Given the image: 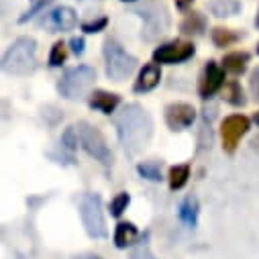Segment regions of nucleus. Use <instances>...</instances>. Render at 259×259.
Returning <instances> with one entry per match:
<instances>
[{
  "mask_svg": "<svg viewBox=\"0 0 259 259\" xmlns=\"http://www.w3.org/2000/svg\"><path fill=\"white\" fill-rule=\"evenodd\" d=\"M114 128L126 155H139L147 149L153 137V118L139 104H126L114 114Z\"/></svg>",
  "mask_w": 259,
  "mask_h": 259,
  "instance_id": "1",
  "label": "nucleus"
},
{
  "mask_svg": "<svg viewBox=\"0 0 259 259\" xmlns=\"http://www.w3.org/2000/svg\"><path fill=\"white\" fill-rule=\"evenodd\" d=\"M37 66V41L19 37L3 57V72L7 76H29Z\"/></svg>",
  "mask_w": 259,
  "mask_h": 259,
  "instance_id": "2",
  "label": "nucleus"
},
{
  "mask_svg": "<svg viewBox=\"0 0 259 259\" xmlns=\"http://www.w3.org/2000/svg\"><path fill=\"white\" fill-rule=\"evenodd\" d=\"M104 61H106V76L114 82L126 80L137 68V59L128 53L116 39H106L104 41Z\"/></svg>",
  "mask_w": 259,
  "mask_h": 259,
  "instance_id": "3",
  "label": "nucleus"
},
{
  "mask_svg": "<svg viewBox=\"0 0 259 259\" xmlns=\"http://www.w3.org/2000/svg\"><path fill=\"white\" fill-rule=\"evenodd\" d=\"M96 80V70L90 66H76L68 70L57 82V92L66 98V100H80L84 98L92 84Z\"/></svg>",
  "mask_w": 259,
  "mask_h": 259,
  "instance_id": "4",
  "label": "nucleus"
},
{
  "mask_svg": "<svg viewBox=\"0 0 259 259\" xmlns=\"http://www.w3.org/2000/svg\"><path fill=\"white\" fill-rule=\"evenodd\" d=\"M80 217L82 225L92 239H104L108 235L104 210H102V198L98 194H84L80 198Z\"/></svg>",
  "mask_w": 259,
  "mask_h": 259,
  "instance_id": "5",
  "label": "nucleus"
},
{
  "mask_svg": "<svg viewBox=\"0 0 259 259\" xmlns=\"http://www.w3.org/2000/svg\"><path fill=\"white\" fill-rule=\"evenodd\" d=\"M78 137H80V147L90 155V157H94L96 161H100L102 165H110L112 163V153H110V149H108V145H106V139H104V135L98 131L96 126H92L90 122H86V120H82V122H78Z\"/></svg>",
  "mask_w": 259,
  "mask_h": 259,
  "instance_id": "6",
  "label": "nucleus"
},
{
  "mask_svg": "<svg viewBox=\"0 0 259 259\" xmlns=\"http://www.w3.org/2000/svg\"><path fill=\"white\" fill-rule=\"evenodd\" d=\"M135 15H139L145 21V31H147V39H153L155 35H161L169 29V15L161 5L155 3H147L143 7L133 9Z\"/></svg>",
  "mask_w": 259,
  "mask_h": 259,
  "instance_id": "7",
  "label": "nucleus"
},
{
  "mask_svg": "<svg viewBox=\"0 0 259 259\" xmlns=\"http://www.w3.org/2000/svg\"><path fill=\"white\" fill-rule=\"evenodd\" d=\"M249 131V118L243 114H231L221 124V137H223V149L227 153H235L241 137Z\"/></svg>",
  "mask_w": 259,
  "mask_h": 259,
  "instance_id": "8",
  "label": "nucleus"
},
{
  "mask_svg": "<svg viewBox=\"0 0 259 259\" xmlns=\"http://www.w3.org/2000/svg\"><path fill=\"white\" fill-rule=\"evenodd\" d=\"M194 53H196V47L192 43L176 39V41L159 45L153 51V63H182L194 57Z\"/></svg>",
  "mask_w": 259,
  "mask_h": 259,
  "instance_id": "9",
  "label": "nucleus"
},
{
  "mask_svg": "<svg viewBox=\"0 0 259 259\" xmlns=\"http://www.w3.org/2000/svg\"><path fill=\"white\" fill-rule=\"evenodd\" d=\"M196 120V110L188 102H174L165 108V122L171 131H184Z\"/></svg>",
  "mask_w": 259,
  "mask_h": 259,
  "instance_id": "10",
  "label": "nucleus"
},
{
  "mask_svg": "<svg viewBox=\"0 0 259 259\" xmlns=\"http://www.w3.org/2000/svg\"><path fill=\"white\" fill-rule=\"evenodd\" d=\"M225 84V68H221L217 61H208L204 66V72H202V78H200V84H198V92L204 100L212 98Z\"/></svg>",
  "mask_w": 259,
  "mask_h": 259,
  "instance_id": "11",
  "label": "nucleus"
},
{
  "mask_svg": "<svg viewBox=\"0 0 259 259\" xmlns=\"http://www.w3.org/2000/svg\"><path fill=\"white\" fill-rule=\"evenodd\" d=\"M43 25L51 29V33H63V31H72L78 25V15L70 7H57L47 17L43 19Z\"/></svg>",
  "mask_w": 259,
  "mask_h": 259,
  "instance_id": "12",
  "label": "nucleus"
},
{
  "mask_svg": "<svg viewBox=\"0 0 259 259\" xmlns=\"http://www.w3.org/2000/svg\"><path fill=\"white\" fill-rule=\"evenodd\" d=\"M161 80V70H159V63H147L143 66V70L139 72V78L133 86V90L137 94H145V92H151Z\"/></svg>",
  "mask_w": 259,
  "mask_h": 259,
  "instance_id": "13",
  "label": "nucleus"
},
{
  "mask_svg": "<svg viewBox=\"0 0 259 259\" xmlns=\"http://www.w3.org/2000/svg\"><path fill=\"white\" fill-rule=\"evenodd\" d=\"M90 108L102 112V114H112L116 110V106L120 104V96L118 94H112V92H106V90H94L90 94Z\"/></svg>",
  "mask_w": 259,
  "mask_h": 259,
  "instance_id": "14",
  "label": "nucleus"
},
{
  "mask_svg": "<svg viewBox=\"0 0 259 259\" xmlns=\"http://www.w3.org/2000/svg\"><path fill=\"white\" fill-rule=\"evenodd\" d=\"M198 214H200V204L196 200V196H186L178 208V217L180 221L188 227V229H196L198 225Z\"/></svg>",
  "mask_w": 259,
  "mask_h": 259,
  "instance_id": "15",
  "label": "nucleus"
},
{
  "mask_svg": "<svg viewBox=\"0 0 259 259\" xmlns=\"http://www.w3.org/2000/svg\"><path fill=\"white\" fill-rule=\"evenodd\" d=\"M137 237H139L137 227H135L133 223H124V221H122V223L116 225L112 241H114V247H116V249H126V247H131V245L137 241Z\"/></svg>",
  "mask_w": 259,
  "mask_h": 259,
  "instance_id": "16",
  "label": "nucleus"
},
{
  "mask_svg": "<svg viewBox=\"0 0 259 259\" xmlns=\"http://www.w3.org/2000/svg\"><path fill=\"white\" fill-rule=\"evenodd\" d=\"M247 63H249V53H245V51H233L223 57V68L235 76H239L247 70Z\"/></svg>",
  "mask_w": 259,
  "mask_h": 259,
  "instance_id": "17",
  "label": "nucleus"
},
{
  "mask_svg": "<svg viewBox=\"0 0 259 259\" xmlns=\"http://www.w3.org/2000/svg\"><path fill=\"white\" fill-rule=\"evenodd\" d=\"M210 13L219 19L235 17L241 13V3L239 0H212L210 3Z\"/></svg>",
  "mask_w": 259,
  "mask_h": 259,
  "instance_id": "18",
  "label": "nucleus"
},
{
  "mask_svg": "<svg viewBox=\"0 0 259 259\" xmlns=\"http://www.w3.org/2000/svg\"><path fill=\"white\" fill-rule=\"evenodd\" d=\"M180 29H182V33H186V35H202V31L206 29V19H204L200 13H190V15L182 21Z\"/></svg>",
  "mask_w": 259,
  "mask_h": 259,
  "instance_id": "19",
  "label": "nucleus"
},
{
  "mask_svg": "<svg viewBox=\"0 0 259 259\" xmlns=\"http://www.w3.org/2000/svg\"><path fill=\"white\" fill-rule=\"evenodd\" d=\"M223 98H225L229 104H233V106H243V104L247 102V98H245V94H243V88H241V84H239L237 80H231V82L225 86Z\"/></svg>",
  "mask_w": 259,
  "mask_h": 259,
  "instance_id": "20",
  "label": "nucleus"
},
{
  "mask_svg": "<svg viewBox=\"0 0 259 259\" xmlns=\"http://www.w3.org/2000/svg\"><path fill=\"white\" fill-rule=\"evenodd\" d=\"M188 178H190V165H174L169 169V188L171 190L184 188Z\"/></svg>",
  "mask_w": 259,
  "mask_h": 259,
  "instance_id": "21",
  "label": "nucleus"
},
{
  "mask_svg": "<svg viewBox=\"0 0 259 259\" xmlns=\"http://www.w3.org/2000/svg\"><path fill=\"white\" fill-rule=\"evenodd\" d=\"M212 41H214L217 47H229V45H233V43L239 41V35H237L235 31H231V29L217 27V29L212 31Z\"/></svg>",
  "mask_w": 259,
  "mask_h": 259,
  "instance_id": "22",
  "label": "nucleus"
},
{
  "mask_svg": "<svg viewBox=\"0 0 259 259\" xmlns=\"http://www.w3.org/2000/svg\"><path fill=\"white\" fill-rule=\"evenodd\" d=\"M137 171L145 180H151V182H159L161 180V165L157 161H143V163L137 165Z\"/></svg>",
  "mask_w": 259,
  "mask_h": 259,
  "instance_id": "23",
  "label": "nucleus"
},
{
  "mask_svg": "<svg viewBox=\"0 0 259 259\" xmlns=\"http://www.w3.org/2000/svg\"><path fill=\"white\" fill-rule=\"evenodd\" d=\"M68 59V47L63 41H57L53 47H51V53H49V66L51 68H59L63 66Z\"/></svg>",
  "mask_w": 259,
  "mask_h": 259,
  "instance_id": "24",
  "label": "nucleus"
},
{
  "mask_svg": "<svg viewBox=\"0 0 259 259\" xmlns=\"http://www.w3.org/2000/svg\"><path fill=\"white\" fill-rule=\"evenodd\" d=\"M128 202H131V196H128L126 192H120V194H116V196H114V200L110 202V217L118 219V217H120V214L126 210Z\"/></svg>",
  "mask_w": 259,
  "mask_h": 259,
  "instance_id": "25",
  "label": "nucleus"
},
{
  "mask_svg": "<svg viewBox=\"0 0 259 259\" xmlns=\"http://www.w3.org/2000/svg\"><path fill=\"white\" fill-rule=\"evenodd\" d=\"M61 147H66L68 151H76L80 147V137H78V128L68 126L66 133L61 135Z\"/></svg>",
  "mask_w": 259,
  "mask_h": 259,
  "instance_id": "26",
  "label": "nucleus"
},
{
  "mask_svg": "<svg viewBox=\"0 0 259 259\" xmlns=\"http://www.w3.org/2000/svg\"><path fill=\"white\" fill-rule=\"evenodd\" d=\"M106 25H108V19H106V17H100V19H96V21L84 23V25H82V31H84V33H98V31H102Z\"/></svg>",
  "mask_w": 259,
  "mask_h": 259,
  "instance_id": "27",
  "label": "nucleus"
},
{
  "mask_svg": "<svg viewBox=\"0 0 259 259\" xmlns=\"http://www.w3.org/2000/svg\"><path fill=\"white\" fill-rule=\"evenodd\" d=\"M49 3H51V0H39V3H35V5H33V9H31V11H27V13H25V15L19 19V23H27L29 19L37 17V15H39V13H41V11H43V9H45Z\"/></svg>",
  "mask_w": 259,
  "mask_h": 259,
  "instance_id": "28",
  "label": "nucleus"
},
{
  "mask_svg": "<svg viewBox=\"0 0 259 259\" xmlns=\"http://www.w3.org/2000/svg\"><path fill=\"white\" fill-rule=\"evenodd\" d=\"M249 88H251V94L253 98L259 102V66L251 72V78H249Z\"/></svg>",
  "mask_w": 259,
  "mask_h": 259,
  "instance_id": "29",
  "label": "nucleus"
},
{
  "mask_svg": "<svg viewBox=\"0 0 259 259\" xmlns=\"http://www.w3.org/2000/svg\"><path fill=\"white\" fill-rule=\"evenodd\" d=\"M70 45H72V51H74L76 55H82V53H84V39H82V37H74V39L70 41Z\"/></svg>",
  "mask_w": 259,
  "mask_h": 259,
  "instance_id": "30",
  "label": "nucleus"
},
{
  "mask_svg": "<svg viewBox=\"0 0 259 259\" xmlns=\"http://www.w3.org/2000/svg\"><path fill=\"white\" fill-rule=\"evenodd\" d=\"M192 3H194V0H176V7L180 11H186L188 7H192Z\"/></svg>",
  "mask_w": 259,
  "mask_h": 259,
  "instance_id": "31",
  "label": "nucleus"
},
{
  "mask_svg": "<svg viewBox=\"0 0 259 259\" xmlns=\"http://www.w3.org/2000/svg\"><path fill=\"white\" fill-rule=\"evenodd\" d=\"M74 259H102L100 255H94V253H82V255H76Z\"/></svg>",
  "mask_w": 259,
  "mask_h": 259,
  "instance_id": "32",
  "label": "nucleus"
},
{
  "mask_svg": "<svg viewBox=\"0 0 259 259\" xmlns=\"http://www.w3.org/2000/svg\"><path fill=\"white\" fill-rule=\"evenodd\" d=\"M251 149H253V151H255V153L259 155V135L251 139Z\"/></svg>",
  "mask_w": 259,
  "mask_h": 259,
  "instance_id": "33",
  "label": "nucleus"
},
{
  "mask_svg": "<svg viewBox=\"0 0 259 259\" xmlns=\"http://www.w3.org/2000/svg\"><path fill=\"white\" fill-rule=\"evenodd\" d=\"M253 120H255V122H257V124H259V110H257V112H255V114H253Z\"/></svg>",
  "mask_w": 259,
  "mask_h": 259,
  "instance_id": "34",
  "label": "nucleus"
},
{
  "mask_svg": "<svg viewBox=\"0 0 259 259\" xmlns=\"http://www.w3.org/2000/svg\"><path fill=\"white\" fill-rule=\"evenodd\" d=\"M15 257H17V259H29V257H25V255H23V253H17V255H15Z\"/></svg>",
  "mask_w": 259,
  "mask_h": 259,
  "instance_id": "35",
  "label": "nucleus"
},
{
  "mask_svg": "<svg viewBox=\"0 0 259 259\" xmlns=\"http://www.w3.org/2000/svg\"><path fill=\"white\" fill-rule=\"evenodd\" d=\"M255 25H257V27H259V15H257V19H255Z\"/></svg>",
  "mask_w": 259,
  "mask_h": 259,
  "instance_id": "36",
  "label": "nucleus"
},
{
  "mask_svg": "<svg viewBox=\"0 0 259 259\" xmlns=\"http://www.w3.org/2000/svg\"><path fill=\"white\" fill-rule=\"evenodd\" d=\"M122 3H135V0H122Z\"/></svg>",
  "mask_w": 259,
  "mask_h": 259,
  "instance_id": "37",
  "label": "nucleus"
},
{
  "mask_svg": "<svg viewBox=\"0 0 259 259\" xmlns=\"http://www.w3.org/2000/svg\"><path fill=\"white\" fill-rule=\"evenodd\" d=\"M257 53H259V45H257Z\"/></svg>",
  "mask_w": 259,
  "mask_h": 259,
  "instance_id": "38",
  "label": "nucleus"
}]
</instances>
